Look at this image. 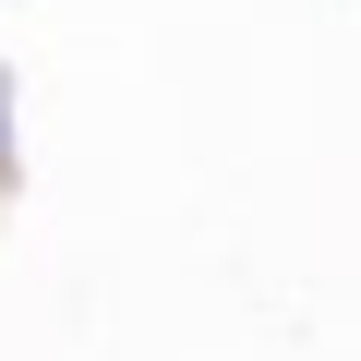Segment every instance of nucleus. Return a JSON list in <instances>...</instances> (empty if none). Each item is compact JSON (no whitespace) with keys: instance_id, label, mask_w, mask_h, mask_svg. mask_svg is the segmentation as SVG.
I'll return each mask as SVG.
<instances>
[]
</instances>
